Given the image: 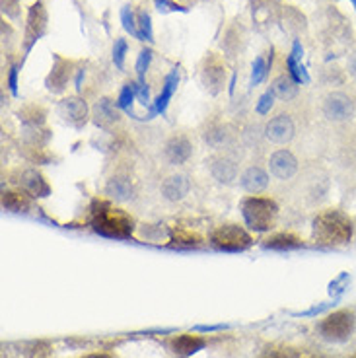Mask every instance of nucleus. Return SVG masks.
<instances>
[{
    "label": "nucleus",
    "mask_w": 356,
    "mask_h": 358,
    "mask_svg": "<svg viewBox=\"0 0 356 358\" xmlns=\"http://www.w3.org/2000/svg\"><path fill=\"white\" fill-rule=\"evenodd\" d=\"M355 222L339 208H325L315 215L312 222V240L318 245L339 248L353 240Z\"/></svg>",
    "instance_id": "f257e3e1"
},
{
    "label": "nucleus",
    "mask_w": 356,
    "mask_h": 358,
    "mask_svg": "<svg viewBox=\"0 0 356 358\" xmlns=\"http://www.w3.org/2000/svg\"><path fill=\"white\" fill-rule=\"evenodd\" d=\"M90 226L94 232L101 234L106 238L127 240L133 236L134 222L131 215H127L123 208H117L106 201H96L90 213Z\"/></svg>",
    "instance_id": "f03ea898"
},
{
    "label": "nucleus",
    "mask_w": 356,
    "mask_h": 358,
    "mask_svg": "<svg viewBox=\"0 0 356 358\" xmlns=\"http://www.w3.org/2000/svg\"><path fill=\"white\" fill-rule=\"evenodd\" d=\"M243 220L255 232H269L276 224L278 216V206L273 199L251 195L240 203Z\"/></svg>",
    "instance_id": "7ed1b4c3"
},
{
    "label": "nucleus",
    "mask_w": 356,
    "mask_h": 358,
    "mask_svg": "<svg viewBox=\"0 0 356 358\" xmlns=\"http://www.w3.org/2000/svg\"><path fill=\"white\" fill-rule=\"evenodd\" d=\"M356 317L353 310H337V312L325 315L320 323V333L323 339L341 343L347 341L355 331Z\"/></svg>",
    "instance_id": "20e7f679"
},
{
    "label": "nucleus",
    "mask_w": 356,
    "mask_h": 358,
    "mask_svg": "<svg viewBox=\"0 0 356 358\" xmlns=\"http://www.w3.org/2000/svg\"><path fill=\"white\" fill-rule=\"evenodd\" d=\"M211 243L220 251H245L253 240L250 232L238 224H222L211 234Z\"/></svg>",
    "instance_id": "39448f33"
},
{
    "label": "nucleus",
    "mask_w": 356,
    "mask_h": 358,
    "mask_svg": "<svg viewBox=\"0 0 356 358\" xmlns=\"http://www.w3.org/2000/svg\"><path fill=\"white\" fill-rule=\"evenodd\" d=\"M356 106L345 92H329L321 101V113L331 123H347L355 117Z\"/></svg>",
    "instance_id": "423d86ee"
},
{
    "label": "nucleus",
    "mask_w": 356,
    "mask_h": 358,
    "mask_svg": "<svg viewBox=\"0 0 356 358\" xmlns=\"http://www.w3.org/2000/svg\"><path fill=\"white\" fill-rule=\"evenodd\" d=\"M206 168L211 171L213 179H216L220 185H232L238 179V173H240L238 162L228 154H214V156H211L206 160Z\"/></svg>",
    "instance_id": "0eeeda50"
},
{
    "label": "nucleus",
    "mask_w": 356,
    "mask_h": 358,
    "mask_svg": "<svg viewBox=\"0 0 356 358\" xmlns=\"http://www.w3.org/2000/svg\"><path fill=\"white\" fill-rule=\"evenodd\" d=\"M294 134H296V125L288 113L271 117L265 125V136L275 144H288L294 138Z\"/></svg>",
    "instance_id": "6e6552de"
},
{
    "label": "nucleus",
    "mask_w": 356,
    "mask_h": 358,
    "mask_svg": "<svg viewBox=\"0 0 356 358\" xmlns=\"http://www.w3.org/2000/svg\"><path fill=\"white\" fill-rule=\"evenodd\" d=\"M164 156L171 166H183L193 156V143L185 134H173L164 144Z\"/></svg>",
    "instance_id": "1a4fd4ad"
},
{
    "label": "nucleus",
    "mask_w": 356,
    "mask_h": 358,
    "mask_svg": "<svg viewBox=\"0 0 356 358\" xmlns=\"http://www.w3.org/2000/svg\"><path fill=\"white\" fill-rule=\"evenodd\" d=\"M269 170L280 181H288L298 173V160L290 150H276L269 158Z\"/></svg>",
    "instance_id": "9d476101"
},
{
    "label": "nucleus",
    "mask_w": 356,
    "mask_h": 358,
    "mask_svg": "<svg viewBox=\"0 0 356 358\" xmlns=\"http://www.w3.org/2000/svg\"><path fill=\"white\" fill-rule=\"evenodd\" d=\"M162 197L169 201V203H179L187 197L191 191V181L187 176L183 173H171L168 178L162 181Z\"/></svg>",
    "instance_id": "9b49d317"
},
{
    "label": "nucleus",
    "mask_w": 356,
    "mask_h": 358,
    "mask_svg": "<svg viewBox=\"0 0 356 358\" xmlns=\"http://www.w3.org/2000/svg\"><path fill=\"white\" fill-rule=\"evenodd\" d=\"M14 181H16L20 187H22V191L29 193L31 197H47V195H49V191H51L49 183L45 181L43 176H41L37 170L20 171Z\"/></svg>",
    "instance_id": "f8f14e48"
},
{
    "label": "nucleus",
    "mask_w": 356,
    "mask_h": 358,
    "mask_svg": "<svg viewBox=\"0 0 356 358\" xmlns=\"http://www.w3.org/2000/svg\"><path fill=\"white\" fill-rule=\"evenodd\" d=\"M45 27H47V12H45L41 2H36V4L29 8V14H27V24H26L27 49L36 43L39 37L43 36Z\"/></svg>",
    "instance_id": "ddd939ff"
},
{
    "label": "nucleus",
    "mask_w": 356,
    "mask_h": 358,
    "mask_svg": "<svg viewBox=\"0 0 356 358\" xmlns=\"http://www.w3.org/2000/svg\"><path fill=\"white\" fill-rule=\"evenodd\" d=\"M203 141H205L214 150H222L232 143V131L230 127L222 121H213L205 127L203 131Z\"/></svg>",
    "instance_id": "4468645a"
},
{
    "label": "nucleus",
    "mask_w": 356,
    "mask_h": 358,
    "mask_svg": "<svg viewBox=\"0 0 356 358\" xmlns=\"http://www.w3.org/2000/svg\"><path fill=\"white\" fill-rule=\"evenodd\" d=\"M71 63L64 61L61 57H55V64L51 69V74L47 76V90L53 92V94H61L66 84L71 80Z\"/></svg>",
    "instance_id": "2eb2a0df"
},
{
    "label": "nucleus",
    "mask_w": 356,
    "mask_h": 358,
    "mask_svg": "<svg viewBox=\"0 0 356 358\" xmlns=\"http://www.w3.org/2000/svg\"><path fill=\"white\" fill-rule=\"evenodd\" d=\"M206 345V341L201 337V335H191V333H181L178 337L169 341V347L171 350L178 355V357H191L195 355L199 350L203 349Z\"/></svg>",
    "instance_id": "dca6fc26"
},
{
    "label": "nucleus",
    "mask_w": 356,
    "mask_h": 358,
    "mask_svg": "<svg viewBox=\"0 0 356 358\" xmlns=\"http://www.w3.org/2000/svg\"><path fill=\"white\" fill-rule=\"evenodd\" d=\"M240 183L243 191L257 195V193L269 187V173L261 166H250L248 170L241 173Z\"/></svg>",
    "instance_id": "f3484780"
},
{
    "label": "nucleus",
    "mask_w": 356,
    "mask_h": 358,
    "mask_svg": "<svg viewBox=\"0 0 356 358\" xmlns=\"http://www.w3.org/2000/svg\"><path fill=\"white\" fill-rule=\"evenodd\" d=\"M61 113L74 127H82L88 121V106L80 98H69L61 103Z\"/></svg>",
    "instance_id": "a211bd4d"
},
{
    "label": "nucleus",
    "mask_w": 356,
    "mask_h": 358,
    "mask_svg": "<svg viewBox=\"0 0 356 358\" xmlns=\"http://www.w3.org/2000/svg\"><path fill=\"white\" fill-rule=\"evenodd\" d=\"M201 78H203V84H205V88L211 94H218L224 88L226 71H224V66L216 59H211V61H206Z\"/></svg>",
    "instance_id": "6ab92c4d"
},
{
    "label": "nucleus",
    "mask_w": 356,
    "mask_h": 358,
    "mask_svg": "<svg viewBox=\"0 0 356 358\" xmlns=\"http://www.w3.org/2000/svg\"><path fill=\"white\" fill-rule=\"evenodd\" d=\"M94 121H96V125L104 127V129L117 125L121 121V115L117 111L115 103L109 98L99 99L98 103L94 106Z\"/></svg>",
    "instance_id": "aec40b11"
},
{
    "label": "nucleus",
    "mask_w": 356,
    "mask_h": 358,
    "mask_svg": "<svg viewBox=\"0 0 356 358\" xmlns=\"http://www.w3.org/2000/svg\"><path fill=\"white\" fill-rule=\"evenodd\" d=\"M133 183L127 176H113L111 179H107L106 195L115 201H129L133 197Z\"/></svg>",
    "instance_id": "412c9836"
},
{
    "label": "nucleus",
    "mask_w": 356,
    "mask_h": 358,
    "mask_svg": "<svg viewBox=\"0 0 356 358\" xmlns=\"http://www.w3.org/2000/svg\"><path fill=\"white\" fill-rule=\"evenodd\" d=\"M2 206L10 213H26L31 208V195L26 191H4Z\"/></svg>",
    "instance_id": "4be33fe9"
},
{
    "label": "nucleus",
    "mask_w": 356,
    "mask_h": 358,
    "mask_svg": "<svg viewBox=\"0 0 356 358\" xmlns=\"http://www.w3.org/2000/svg\"><path fill=\"white\" fill-rule=\"evenodd\" d=\"M302 240L292 232H280L271 236L265 240V248L267 250H276V251H290V250H298L302 248Z\"/></svg>",
    "instance_id": "5701e85b"
},
{
    "label": "nucleus",
    "mask_w": 356,
    "mask_h": 358,
    "mask_svg": "<svg viewBox=\"0 0 356 358\" xmlns=\"http://www.w3.org/2000/svg\"><path fill=\"white\" fill-rule=\"evenodd\" d=\"M178 84H179V72L178 69H176V71H171L168 76H166L164 86H162L160 96H158V99H156V109H158L160 113H164L166 108H168L169 99H171V96H173V94H176V90H178Z\"/></svg>",
    "instance_id": "b1692460"
},
{
    "label": "nucleus",
    "mask_w": 356,
    "mask_h": 358,
    "mask_svg": "<svg viewBox=\"0 0 356 358\" xmlns=\"http://www.w3.org/2000/svg\"><path fill=\"white\" fill-rule=\"evenodd\" d=\"M298 82L294 80L290 74H280L278 78H275V82H273V94H275L276 98L285 99V101H288V99L296 98V94H298V86H296Z\"/></svg>",
    "instance_id": "393cba45"
},
{
    "label": "nucleus",
    "mask_w": 356,
    "mask_h": 358,
    "mask_svg": "<svg viewBox=\"0 0 356 358\" xmlns=\"http://www.w3.org/2000/svg\"><path fill=\"white\" fill-rule=\"evenodd\" d=\"M171 242L179 245V248H197V245H201V236L193 230H189V228H178L173 236H171Z\"/></svg>",
    "instance_id": "a878e982"
},
{
    "label": "nucleus",
    "mask_w": 356,
    "mask_h": 358,
    "mask_svg": "<svg viewBox=\"0 0 356 358\" xmlns=\"http://www.w3.org/2000/svg\"><path fill=\"white\" fill-rule=\"evenodd\" d=\"M121 22H123V27H125L127 31L134 36L136 39H141V31H138V27H136V22H134V14L131 6H125V8L121 10Z\"/></svg>",
    "instance_id": "bb28decb"
},
{
    "label": "nucleus",
    "mask_w": 356,
    "mask_h": 358,
    "mask_svg": "<svg viewBox=\"0 0 356 358\" xmlns=\"http://www.w3.org/2000/svg\"><path fill=\"white\" fill-rule=\"evenodd\" d=\"M134 94H138V86L136 84H127L125 88L121 90V96H119V108H123L129 111V108H131V103H133V98Z\"/></svg>",
    "instance_id": "cd10ccee"
},
{
    "label": "nucleus",
    "mask_w": 356,
    "mask_h": 358,
    "mask_svg": "<svg viewBox=\"0 0 356 358\" xmlns=\"http://www.w3.org/2000/svg\"><path fill=\"white\" fill-rule=\"evenodd\" d=\"M265 76H267V63L263 57H257L253 63V72H251V86H257Z\"/></svg>",
    "instance_id": "c85d7f7f"
},
{
    "label": "nucleus",
    "mask_w": 356,
    "mask_h": 358,
    "mask_svg": "<svg viewBox=\"0 0 356 358\" xmlns=\"http://www.w3.org/2000/svg\"><path fill=\"white\" fill-rule=\"evenodd\" d=\"M127 41L125 39H117L115 45H113V63H115L117 69H123V64H125V55H127Z\"/></svg>",
    "instance_id": "c756f323"
},
{
    "label": "nucleus",
    "mask_w": 356,
    "mask_h": 358,
    "mask_svg": "<svg viewBox=\"0 0 356 358\" xmlns=\"http://www.w3.org/2000/svg\"><path fill=\"white\" fill-rule=\"evenodd\" d=\"M138 26H141V41H143V39L152 41L150 16H148L146 12H141V14H138Z\"/></svg>",
    "instance_id": "7c9ffc66"
},
{
    "label": "nucleus",
    "mask_w": 356,
    "mask_h": 358,
    "mask_svg": "<svg viewBox=\"0 0 356 358\" xmlns=\"http://www.w3.org/2000/svg\"><path fill=\"white\" fill-rule=\"evenodd\" d=\"M150 61H152V51L150 49H143V51H141V55H138V61H136V72H138L141 80H143L144 72L148 71Z\"/></svg>",
    "instance_id": "2f4dec72"
},
{
    "label": "nucleus",
    "mask_w": 356,
    "mask_h": 358,
    "mask_svg": "<svg viewBox=\"0 0 356 358\" xmlns=\"http://www.w3.org/2000/svg\"><path fill=\"white\" fill-rule=\"evenodd\" d=\"M273 99H275V94H273V90H269L267 94L259 99V106H257L259 113H267L269 109H271V106H273Z\"/></svg>",
    "instance_id": "473e14b6"
},
{
    "label": "nucleus",
    "mask_w": 356,
    "mask_h": 358,
    "mask_svg": "<svg viewBox=\"0 0 356 358\" xmlns=\"http://www.w3.org/2000/svg\"><path fill=\"white\" fill-rule=\"evenodd\" d=\"M8 84L10 90H12V94H16V92H18V66H12V69H10Z\"/></svg>",
    "instance_id": "72a5a7b5"
},
{
    "label": "nucleus",
    "mask_w": 356,
    "mask_h": 358,
    "mask_svg": "<svg viewBox=\"0 0 356 358\" xmlns=\"http://www.w3.org/2000/svg\"><path fill=\"white\" fill-rule=\"evenodd\" d=\"M348 72H350L353 78H356V47L348 55Z\"/></svg>",
    "instance_id": "f704fd0d"
},
{
    "label": "nucleus",
    "mask_w": 356,
    "mask_h": 358,
    "mask_svg": "<svg viewBox=\"0 0 356 358\" xmlns=\"http://www.w3.org/2000/svg\"><path fill=\"white\" fill-rule=\"evenodd\" d=\"M138 98H141V101H143L144 106L148 103V88H146V84H144V82L138 84Z\"/></svg>",
    "instance_id": "c9c22d12"
},
{
    "label": "nucleus",
    "mask_w": 356,
    "mask_h": 358,
    "mask_svg": "<svg viewBox=\"0 0 356 358\" xmlns=\"http://www.w3.org/2000/svg\"><path fill=\"white\" fill-rule=\"evenodd\" d=\"M302 55H304V51H302V45L298 43V41H294V47H292V57H294V59H296V61H300V59H302Z\"/></svg>",
    "instance_id": "e433bc0d"
},
{
    "label": "nucleus",
    "mask_w": 356,
    "mask_h": 358,
    "mask_svg": "<svg viewBox=\"0 0 356 358\" xmlns=\"http://www.w3.org/2000/svg\"><path fill=\"white\" fill-rule=\"evenodd\" d=\"M78 358H115L113 355H109V352H90V355H84V357Z\"/></svg>",
    "instance_id": "4c0bfd02"
},
{
    "label": "nucleus",
    "mask_w": 356,
    "mask_h": 358,
    "mask_svg": "<svg viewBox=\"0 0 356 358\" xmlns=\"http://www.w3.org/2000/svg\"><path fill=\"white\" fill-rule=\"evenodd\" d=\"M261 358H280V357H278V352H276V350H269V352H265Z\"/></svg>",
    "instance_id": "58836bf2"
},
{
    "label": "nucleus",
    "mask_w": 356,
    "mask_h": 358,
    "mask_svg": "<svg viewBox=\"0 0 356 358\" xmlns=\"http://www.w3.org/2000/svg\"><path fill=\"white\" fill-rule=\"evenodd\" d=\"M308 358H323V357H308Z\"/></svg>",
    "instance_id": "ea45409f"
},
{
    "label": "nucleus",
    "mask_w": 356,
    "mask_h": 358,
    "mask_svg": "<svg viewBox=\"0 0 356 358\" xmlns=\"http://www.w3.org/2000/svg\"><path fill=\"white\" fill-rule=\"evenodd\" d=\"M348 358H356V355H353V357H348Z\"/></svg>",
    "instance_id": "a19ab883"
},
{
    "label": "nucleus",
    "mask_w": 356,
    "mask_h": 358,
    "mask_svg": "<svg viewBox=\"0 0 356 358\" xmlns=\"http://www.w3.org/2000/svg\"><path fill=\"white\" fill-rule=\"evenodd\" d=\"M353 4H355V6H356V0H353Z\"/></svg>",
    "instance_id": "79ce46f5"
}]
</instances>
